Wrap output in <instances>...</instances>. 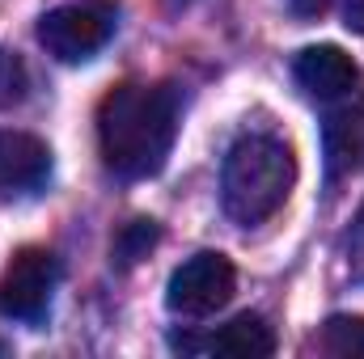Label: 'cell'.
Segmentation results:
<instances>
[{"label": "cell", "instance_id": "1", "mask_svg": "<svg viewBox=\"0 0 364 359\" xmlns=\"http://www.w3.org/2000/svg\"><path fill=\"white\" fill-rule=\"evenodd\" d=\"M178 131V93L170 85H114L97 106V148L110 174L136 182L166 165Z\"/></svg>", "mask_w": 364, "mask_h": 359}, {"label": "cell", "instance_id": "2", "mask_svg": "<svg viewBox=\"0 0 364 359\" xmlns=\"http://www.w3.org/2000/svg\"><path fill=\"white\" fill-rule=\"evenodd\" d=\"M296 186V157L275 136H242L220 170V203L237 224H263Z\"/></svg>", "mask_w": 364, "mask_h": 359}, {"label": "cell", "instance_id": "3", "mask_svg": "<svg viewBox=\"0 0 364 359\" xmlns=\"http://www.w3.org/2000/svg\"><path fill=\"white\" fill-rule=\"evenodd\" d=\"M110 34H114V9L110 4H60V9L38 17V43L60 64L90 60L93 51L106 47Z\"/></svg>", "mask_w": 364, "mask_h": 359}, {"label": "cell", "instance_id": "4", "mask_svg": "<svg viewBox=\"0 0 364 359\" xmlns=\"http://www.w3.org/2000/svg\"><path fill=\"white\" fill-rule=\"evenodd\" d=\"M60 279V263L51 250L26 245L13 254V263L0 275V317L9 321H43L51 292Z\"/></svg>", "mask_w": 364, "mask_h": 359}, {"label": "cell", "instance_id": "5", "mask_svg": "<svg viewBox=\"0 0 364 359\" xmlns=\"http://www.w3.org/2000/svg\"><path fill=\"white\" fill-rule=\"evenodd\" d=\"M237 287V270L225 254L216 250H203L195 258H186L174 275H170V287H166V304L178 313V317H208L216 313L220 304H229Z\"/></svg>", "mask_w": 364, "mask_h": 359}, {"label": "cell", "instance_id": "6", "mask_svg": "<svg viewBox=\"0 0 364 359\" xmlns=\"http://www.w3.org/2000/svg\"><path fill=\"white\" fill-rule=\"evenodd\" d=\"M292 72H296L301 89L314 93V97H322V101L348 97V93L360 85V68H356V60H352L343 47H335V43L305 47V51L296 55Z\"/></svg>", "mask_w": 364, "mask_h": 359}, {"label": "cell", "instance_id": "7", "mask_svg": "<svg viewBox=\"0 0 364 359\" xmlns=\"http://www.w3.org/2000/svg\"><path fill=\"white\" fill-rule=\"evenodd\" d=\"M182 351H212V355L233 359H267L275 355V330L259 313H237L208 338H178Z\"/></svg>", "mask_w": 364, "mask_h": 359}, {"label": "cell", "instance_id": "8", "mask_svg": "<svg viewBox=\"0 0 364 359\" xmlns=\"http://www.w3.org/2000/svg\"><path fill=\"white\" fill-rule=\"evenodd\" d=\"M51 178V148L30 131H0V190H38Z\"/></svg>", "mask_w": 364, "mask_h": 359}, {"label": "cell", "instance_id": "9", "mask_svg": "<svg viewBox=\"0 0 364 359\" xmlns=\"http://www.w3.org/2000/svg\"><path fill=\"white\" fill-rule=\"evenodd\" d=\"M322 140H326V170H331V178L356 174L364 161V101L335 106L326 114Z\"/></svg>", "mask_w": 364, "mask_h": 359}, {"label": "cell", "instance_id": "10", "mask_svg": "<svg viewBox=\"0 0 364 359\" xmlns=\"http://www.w3.org/2000/svg\"><path fill=\"white\" fill-rule=\"evenodd\" d=\"M161 241V224L157 220H127L114 241H110V258L119 270H132L140 258H149V250Z\"/></svg>", "mask_w": 364, "mask_h": 359}, {"label": "cell", "instance_id": "11", "mask_svg": "<svg viewBox=\"0 0 364 359\" xmlns=\"http://www.w3.org/2000/svg\"><path fill=\"white\" fill-rule=\"evenodd\" d=\"M322 351L335 359H364V317H331L322 326Z\"/></svg>", "mask_w": 364, "mask_h": 359}, {"label": "cell", "instance_id": "12", "mask_svg": "<svg viewBox=\"0 0 364 359\" xmlns=\"http://www.w3.org/2000/svg\"><path fill=\"white\" fill-rule=\"evenodd\" d=\"M30 93V72H26V60L9 47H0V110L17 106L21 97Z\"/></svg>", "mask_w": 364, "mask_h": 359}, {"label": "cell", "instance_id": "13", "mask_svg": "<svg viewBox=\"0 0 364 359\" xmlns=\"http://www.w3.org/2000/svg\"><path fill=\"white\" fill-rule=\"evenodd\" d=\"M348 267L364 283V203L356 211V220H352V233H348Z\"/></svg>", "mask_w": 364, "mask_h": 359}, {"label": "cell", "instance_id": "14", "mask_svg": "<svg viewBox=\"0 0 364 359\" xmlns=\"http://www.w3.org/2000/svg\"><path fill=\"white\" fill-rule=\"evenodd\" d=\"M343 26L352 34H364V0H348L343 4Z\"/></svg>", "mask_w": 364, "mask_h": 359}, {"label": "cell", "instance_id": "15", "mask_svg": "<svg viewBox=\"0 0 364 359\" xmlns=\"http://www.w3.org/2000/svg\"><path fill=\"white\" fill-rule=\"evenodd\" d=\"M288 4H292L296 17H322L331 9V0H288Z\"/></svg>", "mask_w": 364, "mask_h": 359}]
</instances>
